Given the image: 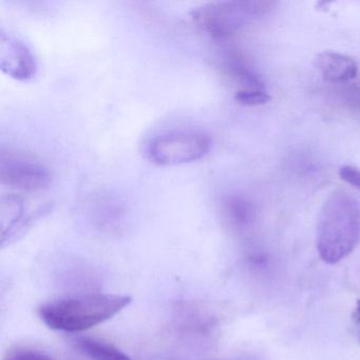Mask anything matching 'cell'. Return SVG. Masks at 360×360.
I'll list each match as a JSON object with an SVG mask.
<instances>
[{"mask_svg": "<svg viewBox=\"0 0 360 360\" xmlns=\"http://www.w3.org/2000/svg\"><path fill=\"white\" fill-rule=\"evenodd\" d=\"M77 349L92 360H131L121 349L110 343L91 337L75 339Z\"/></svg>", "mask_w": 360, "mask_h": 360, "instance_id": "ba28073f", "label": "cell"}, {"mask_svg": "<svg viewBox=\"0 0 360 360\" xmlns=\"http://www.w3.org/2000/svg\"><path fill=\"white\" fill-rule=\"evenodd\" d=\"M0 67L6 75L18 81H29L37 75V62L24 41L3 30L0 34Z\"/></svg>", "mask_w": 360, "mask_h": 360, "instance_id": "8992f818", "label": "cell"}, {"mask_svg": "<svg viewBox=\"0 0 360 360\" xmlns=\"http://www.w3.org/2000/svg\"><path fill=\"white\" fill-rule=\"evenodd\" d=\"M353 318L356 323H360V299H358L357 302H356V309L353 314Z\"/></svg>", "mask_w": 360, "mask_h": 360, "instance_id": "4fadbf2b", "label": "cell"}, {"mask_svg": "<svg viewBox=\"0 0 360 360\" xmlns=\"http://www.w3.org/2000/svg\"><path fill=\"white\" fill-rule=\"evenodd\" d=\"M7 360H53L47 354L34 349H18Z\"/></svg>", "mask_w": 360, "mask_h": 360, "instance_id": "8fae6325", "label": "cell"}, {"mask_svg": "<svg viewBox=\"0 0 360 360\" xmlns=\"http://www.w3.org/2000/svg\"><path fill=\"white\" fill-rule=\"evenodd\" d=\"M339 176L345 183L360 191V169L353 166H343L339 170Z\"/></svg>", "mask_w": 360, "mask_h": 360, "instance_id": "7c38bea8", "label": "cell"}, {"mask_svg": "<svg viewBox=\"0 0 360 360\" xmlns=\"http://www.w3.org/2000/svg\"><path fill=\"white\" fill-rule=\"evenodd\" d=\"M360 242V202L347 191H334L324 201L317 221V250L322 261L336 264Z\"/></svg>", "mask_w": 360, "mask_h": 360, "instance_id": "6da1fadb", "label": "cell"}, {"mask_svg": "<svg viewBox=\"0 0 360 360\" xmlns=\"http://www.w3.org/2000/svg\"><path fill=\"white\" fill-rule=\"evenodd\" d=\"M315 67L326 81L334 84H345L353 81L358 75L355 60L336 52L326 51L318 54Z\"/></svg>", "mask_w": 360, "mask_h": 360, "instance_id": "52a82bcc", "label": "cell"}, {"mask_svg": "<svg viewBox=\"0 0 360 360\" xmlns=\"http://www.w3.org/2000/svg\"><path fill=\"white\" fill-rule=\"evenodd\" d=\"M0 180L12 191L37 193L49 186L51 174L39 162L9 153L1 155Z\"/></svg>", "mask_w": 360, "mask_h": 360, "instance_id": "5b68a950", "label": "cell"}, {"mask_svg": "<svg viewBox=\"0 0 360 360\" xmlns=\"http://www.w3.org/2000/svg\"><path fill=\"white\" fill-rule=\"evenodd\" d=\"M226 210L231 220L239 225L248 224L254 217L252 203L240 195H233L227 199Z\"/></svg>", "mask_w": 360, "mask_h": 360, "instance_id": "9c48e42d", "label": "cell"}, {"mask_svg": "<svg viewBox=\"0 0 360 360\" xmlns=\"http://www.w3.org/2000/svg\"><path fill=\"white\" fill-rule=\"evenodd\" d=\"M235 100L245 106H260L271 101V96L265 89H243L236 94Z\"/></svg>", "mask_w": 360, "mask_h": 360, "instance_id": "30bf717a", "label": "cell"}, {"mask_svg": "<svg viewBox=\"0 0 360 360\" xmlns=\"http://www.w3.org/2000/svg\"><path fill=\"white\" fill-rule=\"evenodd\" d=\"M131 301L127 295H79L45 303L39 307V314L51 330L79 333L108 321Z\"/></svg>", "mask_w": 360, "mask_h": 360, "instance_id": "7a4b0ae2", "label": "cell"}, {"mask_svg": "<svg viewBox=\"0 0 360 360\" xmlns=\"http://www.w3.org/2000/svg\"><path fill=\"white\" fill-rule=\"evenodd\" d=\"M212 143L210 136L202 130H169L153 136L147 143L145 153L155 165H184L205 158Z\"/></svg>", "mask_w": 360, "mask_h": 360, "instance_id": "277c9868", "label": "cell"}, {"mask_svg": "<svg viewBox=\"0 0 360 360\" xmlns=\"http://www.w3.org/2000/svg\"><path fill=\"white\" fill-rule=\"evenodd\" d=\"M275 6L274 1L260 0L216 1L195 8L191 16L202 31L223 41L269 15Z\"/></svg>", "mask_w": 360, "mask_h": 360, "instance_id": "3957f363", "label": "cell"}]
</instances>
